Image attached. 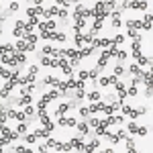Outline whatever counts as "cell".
<instances>
[{
  "instance_id": "obj_1",
  "label": "cell",
  "mask_w": 153,
  "mask_h": 153,
  "mask_svg": "<svg viewBox=\"0 0 153 153\" xmlns=\"http://www.w3.org/2000/svg\"><path fill=\"white\" fill-rule=\"evenodd\" d=\"M61 96V92H57V90H53V92H47V94H43V98L39 100V104H37V110H39V114H37V118L43 123V129H47L49 133L55 129V125L49 120L47 117V104L51 102V100H55V98H59Z\"/></svg>"
},
{
  "instance_id": "obj_2",
  "label": "cell",
  "mask_w": 153,
  "mask_h": 153,
  "mask_svg": "<svg viewBox=\"0 0 153 153\" xmlns=\"http://www.w3.org/2000/svg\"><path fill=\"white\" fill-rule=\"evenodd\" d=\"M123 41H125V35H117V37H114V43L110 45V49H104V51H102V55H100L98 63H96V70L102 71L106 68V61H108V59H110V57H117V53H118L117 47L123 43Z\"/></svg>"
},
{
  "instance_id": "obj_3",
  "label": "cell",
  "mask_w": 153,
  "mask_h": 153,
  "mask_svg": "<svg viewBox=\"0 0 153 153\" xmlns=\"http://www.w3.org/2000/svg\"><path fill=\"white\" fill-rule=\"evenodd\" d=\"M131 53H133V57L137 59V63H139V65H147V68L151 65V59H149V57H145V55L141 53V35H139V33H137V35L133 37Z\"/></svg>"
},
{
  "instance_id": "obj_4",
  "label": "cell",
  "mask_w": 153,
  "mask_h": 153,
  "mask_svg": "<svg viewBox=\"0 0 153 153\" xmlns=\"http://www.w3.org/2000/svg\"><path fill=\"white\" fill-rule=\"evenodd\" d=\"M123 120H125V117H120V114H117V117H114V114H108V117L102 118V120H100V118L96 120L94 129H96V133L100 135V133H102L104 129H108L110 125H118V123H123Z\"/></svg>"
},
{
  "instance_id": "obj_5",
  "label": "cell",
  "mask_w": 153,
  "mask_h": 153,
  "mask_svg": "<svg viewBox=\"0 0 153 153\" xmlns=\"http://www.w3.org/2000/svg\"><path fill=\"white\" fill-rule=\"evenodd\" d=\"M151 25H153V16L147 14L145 21H127V31H151Z\"/></svg>"
},
{
  "instance_id": "obj_6",
  "label": "cell",
  "mask_w": 153,
  "mask_h": 153,
  "mask_svg": "<svg viewBox=\"0 0 153 153\" xmlns=\"http://www.w3.org/2000/svg\"><path fill=\"white\" fill-rule=\"evenodd\" d=\"M149 0H123V8H135V10H145Z\"/></svg>"
},
{
  "instance_id": "obj_7",
  "label": "cell",
  "mask_w": 153,
  "mask_h": 153,
  "mask_svg": "<svg viewBox=\"0 0 153 153\" xmlns=\"http://www.w3.org/2000/svg\"><path fill=\"white\" fill-rule=\"evenodd\" d=\"M120 108H123V112L127 114V117L133 120V118H137V117H141V114H147V108H131L129 104H120Z\"/></svg>"
},
{
  "instance_id": "obj_8",
  "label": "cell",
  "mask_w": 153,
  "mask_h": 153,
  "mask_svg": "<svg viewBox=\"0 0 153 153\" xmlns=\"http://www.w3.org/2000/svg\"><path fill=\"white\" fill-rule=\"evenodd\" d=\"M39 37L45 41H65V33H55V31H41Z\"/></svg>"
},
{
  "instance_id": "obj_9",
  "label": "cell",
  "mask_w": 153,
  "mask_h": 153,
  "mask_svg": "<svg viewBox=\"0 0 153 153\" xmlns=\"http://www.w3.org/2000/svg\"><path fill=\"white\" fill-rule=\"evenodd\" d=\"M41 137H45V139H47V137H49V131L47 129H37V131H33V133H29V135H27V143H35L37 139H41Z\"/></svg>"
},
{
  "instance_id": "obj_10",
  "label": "cell",
  "mask_w": 153,
  "mask_h": 153,
  "mask_svg": "<svg viewBox=\"0 0 153 153\" xmlns=\"http://www.w3.org/2000/svg\"><path fill=\"white\" fill-rule=\"evenodd\" d=\"M14 49H16L19 53H27V51H35V45H33V43H29V41H25V39H19Z\"/></svg>"
},
{
  "instance_id": "obj_11",
  "label": "cell",
  "mask_w": 153,
  "mask_h": 153,
  "mask_svg": "<svg viewBox=\"0 0 153 153\" xmlns=\"http://www.w3.org/2000/svg\"><path fill=\"white\" fill-rule=\"evenodd\" d=\"M127 131H129L131 135H143V137L149 133V131H147V127H139V125H135L133 120H131L129 125H127Z\"/></svg>"
},
{
  "instance_id": "obj_12",
  "label": "cell",
  "mask_w": 153,
  "mask_h": 153,
  "mask_svg": "<svg viewBox=\"0 0 153 153\" xmlns=\"http://www.w3.org/2000/svg\"><path fill=\"white\" fill-rule=\"evenodd\" d=\"M112 43H114V39H92V45H90V47L102 49V47H110Z\"/></svg>"
},
{
  "instance_id": "obj_13",
  "label": "cell",
  "mask_w": 153,
  "mask_h": 153,
  "mask_svg": "<svg viewBox=\"0 0 153 153\" xmlns=\"http://www.w3.org/2000/svg\"><path fill=\"white\" fill-rule=\"evenodd\" d=\"M114 88H117V92H118V104H123V102H125V98H127V88H125V86H123V82H120V80H117V82H114Z\"/></svg>"
},
{
  "instance_id": "obj_14",
  "label": "cell",
  "mask_w": 153,
  "mask_h": 153,
  "mask_svg": "<svg viewBox=\"0 0 153 153\" xmlns=\"http://www.w3.org/2000/svg\"><path fill=\"white\" fill-rule=\"evenodd\" d=\"M0 135H2V137H6V139H10V141H14V139L19 137V133H16V131H12V129H8L6 125H0Z\"/></svg>"
},
{
  "instance_id": "obj_15",
  "label": "cell",
  "mask_w": 153,
  "mask_h": 153,
  "mask_svg": "<svg viewBox=\"0 0 153 153\" xmlns=\"http://www.w3.org/2000/svg\"><path fill=\"white\" fill-rule=\"evenodd\" d=\"M59 127H76V125H78V120H76V118H71V117H63V114H61V117H59Z\"/></svg>"
},
{
  "instance_id": "obj_16",
  "label": "cell",
  "mask_w": 153,
  "mask_h": 153,
  "mask_svg": "<svg viewBox=\"0 0 153 153\" xmlns=\"http://www.w3.org/2000/svg\"><path fill=\"white\" fill-rule=\"evenodd\" d=\"M45 12H47V8H41V6H31V8H27V14H29V16H45Z\"/></svg>"
},
{
  "instance_id": "obj_17",
  "label": "cell",
  "mask_w": 153,
  "mask_h": 153,
  "mask_svg": "<svg viewBox=\"0 0 153 153\" xmlns=\"http://www.w3.org/2000/svg\"><path fill=\"white\" fill-rule=\"evenodd\" d=\"M118 80V76H104V78H100V80H96V84H100V86H110V84H114Z\"/></svg>"
},
{
  "instance_id": "obj_18",
  "label": "cell",
  "mask_w": 153,
  "mask_h": 153,
  "mask_svg": "<svg viewBox=\"0 0 153 153\" xmlns=\"http://www.w3.org/2000/svg\"><path fill=\"white\" fill-rule=\"evenodd\" d=\"M37 27H39V31H55V21L47 19L45 23H39Z\"/></svg>"
},
{
  "instance_id": "obj_19",
  "label": "cell",
  "mask_w": 153,
  "mask_h": 153,
  "mask_svg": "<svg viewBox=\"0 0 153 153\" xmlns=\"http://www.w3.org/2000/svg\"><path fill=\"white\" fill-rule=\"evenodd\" d=\"M41 2H45V0H35V6H39ZM55 4H57V6H65V8H68L70 4H78V0H55Z\"/></svg>"
},
{
  "instance_id": "obj_20",
  "label": "cell",
  "mask_w": 153,
  "mask_h": 153,
  "mask_svg": "<svg viewBox=\"0 0 153 153\" xmlns=\"http://www.w3.org/2000/svg\"><path fill=\"white\" fill-rule=\"evenodd\" d=\"M100 147V141L98 139H94V141H90V143H86V147H84V153H90V151H96Z\"/></svg>"
},
{
  "instance_id": "obj_21",
  "label": "cell",
  "mask_w": 153,
  "mask_h": 153,
  "mask_svg": "<svg viewBox=\"0 0 153 153\" xmlns=\"http://www.w3.org/2000/svg\"><path fill=\"white\" fill-rule=\"evenodd\" d=\"M70 108H71V102H63V104H59V106H57L55 114H57V117H61V114H65V112H68Z\"/></svg>"
},
{
  "instance_id": "obj_22",
  "label": "cell",
  "mask_w": 153,
  "mask_h": 153,
  "mask_svg": "<svg viewBox=\"0 0 153 153\" xmlns=\"http://www.w3.org/2000/svg\"><path fill=\"white\" fill-rule=\"evenodd\" d=\"M33 102V98H31V94H27V92H23V96H21V100L16 102V106H27Z\"/></svg>"
},
{
  "instance_id": "obj_23",
  "label": "cell",
  "mask_w": 153,
  "mask_h": 153,
  "mask_svg": "<svg viewBox=\"0 0 153 153\" xmlns=\"http://www.w3.org/2000/svg\"><path fill=\"white\" fill-rule=\"evenodd\" d=\"M76 129L80 131V135H82V137H86V135L90 133V125H86V123H78V125H76Z\"/></svg>"
},
{
  "instance_id": "obj_24",
  "label": "cell",
  "mask_w": 153,
  "mask_h": 153,
  "mask_svg": "<svg viewBox=\"0 0 153 153\" xmlns=\"http://www.w3.org/2000/svg\"><path fill=\"white\" fill-rule=\"evenodd\" d=\"M16 49H14V45H10V43H6V45H0V53H6V55H12Z\"/></svg>"
},
{
  "instance_id": "obj_25",
  "label": "cell",
  "mask_w": 153,
  "mask_h": 153,
  "mask_svg": "<svg viewBox=\"0 0 153 153\" xmlns=\"http://www.w3.org/2000/svg\"><path fill=\"white\" fill-rule=\"evenodd\" d=\"M125 141H127V151H129V153H135V151H137V147H135V141L131 139L129 135L125 137Z\"/></svg>"
},
{
  "instance_id": "obj_26",
  "label": "cell",
  "mask_w": 153,
  "mask_h": 153,
  "mask_svg": "<svg viewBox=\"0 0 153 153\" xmlns=\"http://www.w3.org/2000/svg\"><path fill=\"white\" fill-rule=\"evenodd\" d=\"M23 39H25V41H29V43H33V45H35V43H37V39H39V37H37V35H33V33H25V35H23Z\"/></svg>"
},
{
  "instance_id": "obj_27",
  "label": "cell",
  "mask_w": 153,
  "mask_h": 153,
  "mask_svg": "<svg viewBox=\"0 0 153 153\" xmlns=\"http://www.w3.org/2000/svg\"><path fill=\"white\" fill-rule=\"evenodd\" d=\"M131 71H133V74H135V76H137L139 80H141V78H143V74H145V71H143L141 68H139V65H131Z\"/></svg>"
},
{
  "instance_id": "obj_28",
  "label": "cell",
  "mask_w": 153,
  "mask_h": 153,
  "mask_svg": "<svg viewBox=\"0 0 153 153\" xmlns=\"http://www.w3.org/2000/svg\"><path fill=\"white\" fill-rule=\"evenodd\" d=\"M86 98H88V100H92V102H98L102 96H100V92H90V94H86Z\"/></svg>"
},
{
  "instance_id": "obj_29",
  "label": "cell",
  "mask_w": 153,
  "mask_h": 153,
  "mask_svg": "<svg viewBox=\"0 0 153 153\" xmlns=\"http://www.w3.org/2000/svg\"><path fill=\"white\" fill-rule=\"evenodd\" d=\"M78 80H80V82H86V80H88V71L82 70L80 74H78Z\"/></svg>"
},
{
  "instance_id": "obj_30",
  "label": "cell",
  "mask_w": 153,
  "mask_h": 153,
  "mask_svg": "<svg viewBox=\"0 0 153 153\" xmlns=\"http://www.w3.org/2000/svg\"><path fill=\"white\" fill-rule=\"evenodd\" d=\"M8 143H10V139H6V137H2V135H0V151H2V147H4V145H8Z\"/></svg>"
},
{
  "instance_id": "obj_31",
  "label": "cell",
  "mask_w": 153,
  "mask_h": 153,
  "mask_svg": "<svg viewBox=\"0 0 153 153\" xmlns=\"http://www.w3.org/2000/svg\"><path fill=\"white\" fill-rule=\"evenodd\" d=\"M25 131H27V125H25V120H23V123L19 125V129H16V133H19V135H23Z\"/></svg>"
},
{
  "instance_id": "obj_32",
  "label": "cell",
  "mask_w": 153,
  "mask_h": 153,
  "mask_svg": "<svg viewBox=\"0 0 153 153\" xmlns=\"http://www.w3.org/2000/svg\"><path fill=\"white\" fill-rule=\"evenodd\" d=\"M123 71H125V70H123V63H118L117 68H114V76H120Z\"/></svg>"
},
{
  "instance_id": "obj_33",
  "label": "cell",
  "mask_w": 153,
  "mask_h": 153,
  "mask_svg": "<svg viewBox=\"0 0 153 153\" xmlns=\"http://www.w3.org/2000/svg\"><path fill=\"white\" fill-rule=\"evenodd\" d=\"M14 151H31V149H29V147H25V145H16V147H14Z\"/></svg>"
},
{
  "instance_id": "obj_34",
  "label": "cell",
  "mask_w": 153,
  "mask_h": 153,
  "mask_svg": "<svg viewBox=\"0 0 153 153\" xmlns=\"http://www.w3.org/2000/svg\"><path fill=\"white\" fill-rule=\"evenodd\" d=\"M0 35H2V29H0Z\"/></svg>"
}]
</instances>
